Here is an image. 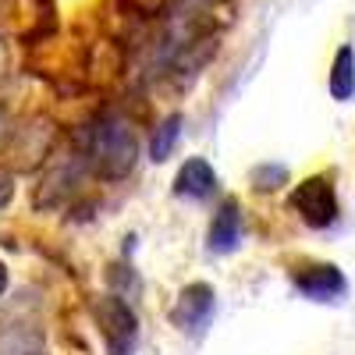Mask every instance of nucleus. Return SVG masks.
I'll return each instance as SVG.
<instances>
[{
    "mask_svg": "<svg viewBox=\"0 0 355 355\" xmlns=\"http://www.w3.org/2000/svg\"><path fill=\"white\" fill-rule=\"evenodd\" d=\"M33 355H43V352H33Z\"/></svg>",
    "mask_w": 355,
    "mask_h": 355,
    "instance_id": "14",
    "label": "nucleus"
},
{
    "mask_svg": "<svg viewBox=\"0 0 355 355\" xmlns=\"http://www.w3.org/2000/svg\"><path fill=\"white\" fill-rule=\"evenodd\" d=\"M245 239V214H242V202L227 196L217 214L210 217V227H206V249H210L214 256H227L242 245Z\"/></svg>",
    "mask_w": 355,
    "mask_h": 355,
    "instance_id": "6",
    "label": "nucleus"
},
{
    "mask_svg": "<svg viewBox=\"0 0 355 355\" xmlns=\"http://www.w3.org/2000/svg\"><path fill=\"white\" fill-rule=\"evenodd\" d=\"M291 288L309 302H341L348 295V277L341 266L334 263H323V259H295L291 270H288Z\"/></svg>",
    "mask_w": 355,
    "mask_h": 355,
    "instance_id": "4",
    "label": "nucleus"
},
{
    "mask_svg": "<svg viewBox=\"0 0 355 355\" xmlns=\"http://www.w3.org/2000/svg\"><path fill=\"white\" fill-rule=\"evenodd\" d=\"M11 196H15L11 178H4V174H0V206H8V202H11Z\"/></svg>",
    "mask_w": 355,
    "mask_h": 355,
    "instance_id": "12",
    "label": "nucleus"
},
{
    "mask_svg": "<svg viewBox=\"0 0 355 355\" xmlns=\"http://www.w3.org/2000/svg\"><path fill=\"white\" fill-rule=\"evenodd\" d=\"M182 125H185V117H182V114H167L164 121L153 128V135H150V160H153V164L171 160L174 146L182 142Z\"/></svg>",
    "mask_w": 355,
    "mask_h": 355,
    "instance_id": "9",
    "label": "nucleus"
},
{
    "mask_svg": "<svg viewBox=\"0 0 355 355\" xmlns=\"http://www.w3.org/2000/svg\"><path fill=\"white\" fill-rule=\"evenodd\" d=\"M288 206H291V210L299 214V220H302L306 227H313V231L334 227L338 217H341L334 174H309V178H302V182L291 189Z\"/></svg>",
    "mask_w": 355,
    "mask_h": 355,
    "instance_id": "2",
    "label": "nucleus"
},
{
    "mask_svg": "<svg viewBox=\"0 0 355 355\" xmlns=\"http://www.w3.org/2000/svg\"><path fill=\"white\" fill-rule=\"evenodd\" d=\"M33 348L40 352V334H33L28 327L0 331V355H33Z\"/></svg>",
    "mask_w": 355,
    "mask_h": 355,
    "instance_id": "11",
    "label": "nucleus"
},
{
    "mask_svg": "<svg viewBox=\"0 0 355 355\" xmlns=\"http://www.w3.org/2000/svg\"><path fill=\"white\" fill-rule=\"evenodd\" d=\"M85 171L100 182H121L139 164V135L125 117H100L75 135Z\"/></svg>",
    "mask_w": 355,
    "mask_h": 355,
    "instance_id": "1",
    "label": "nucleus"
},
{
    "mask_svg": "<svg viewBox=\"0 0 355 355\" xmlns=\"http://www.w3.org/2000/svg\"><path fill=\"white\" fill-rule=\"evenodd\" d=\"M214 313H217L214 284L192 281V284H185L182 291H178V299L171 306V323L182 334H189V338H202L206 327H210V320H214Z\"/></svg>",
    "mask_w": 355,
    "mask_h": 355,
    "instance_id": "5",
    "label": "nucleus"
},
{
    "mask_svg": "<svg viewBox=\"0 0 355 355\" xmlns=\"http://www.w3.org/2000/svg\"><path fill=\"white\" fill-rule=\"evenodd\" d=\"M288 164H281V160H266V164H256L252 171H249V185L256 189V192H263V196H270V192H281L284 185H288Z\"/></svg>",
    "mask_w": 355,
    "mask_h": 355,
    "instance_id": "10",
    "label": "nucleus"
},
{
    "mask_svg": "<svg viewBox=\"0 0 355 355\" xmlns=\"http://www.w3.org/2000/svg\"><path fill=\"white\" fill-rule=\"evenodd\" d=\"M93 320L96 327L103 334V345L110 355H132L135 341H139V320L128 306V299H121V295H100V299H93Z\"/></svg>",
    "mask_w": 355,
    "mask_h": 355,
    "instance_id": "3",
    "label": "nucleus"
},
{
    "mask_svg": "<svg viewBox=\"0 0 355 355\" xmlns=\"http://www.w3.org/2000/svg\"><path fill=\"white\" fill-rule=\"evenodd\" d=\"M327 89L338 103H348L355 96V50L352 43H341L334 61H331V71H327Z\"/></svg>",
    "mask_w": 355,
    "mask_h": 355,
    "instance_id": "8",
    "label": "nucleus"
},
{
    "mask_svg": "<svg viewBox=\"0 0 355 355\" xmlns=\"http://www.w3.org/2000/svg\"><path fill=\"white\" fill-rule=\"evenodd\" d=\"M220 192V178L214 171L210 160L202 157H189L182 164V171L174 174V196L178 199H189V202H210Z\"/></svg>",
    "mask_w": 355,
    "mask_h": 355,
    "instance_id": "7",
    "label": "nucleus"
},
{
    "mask_svg": "<svg viewBox=\"0 0 355 355\" xmlns=\"http://www.w3.org/2000/svg\"><path fill=\"white\" fill-rule=\"evenodd\" d=\"M4 288H8V266H4V259H0V295H4Z\"/></svg>",
    "mask_w": 355,
    "mask_h": 355,
    "instance_id": "13",
    "label": "nucleus"
}]
</instances>
